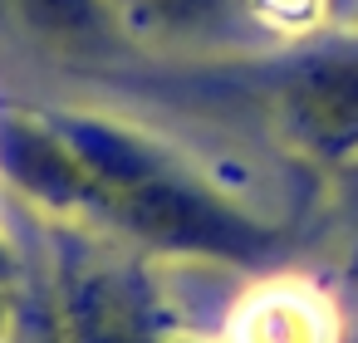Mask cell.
Listing matches in <instances>:
<instances>
[{
    "mask_svg": "<svg viewBox=\"0 0 358 343\" xmlns=\"http://www.w3.org/2000/svg\"><path fill=\"white\" fill-rule=\"evenodd\" d=\"M329 299L304 279H275L245 294L231 319V343H334Z\"/></svg>",
    "mask_w": 358,
    "mask_h": 343,
    "instance_id": "cell-1",
    "label": "cell"
},
{
    "mask_svg": "<svg viewBox=\"0 0 358 343\" xmlns=\"http://www.w3.org/2000/svg\"><path fill=\"white\" fill-rule=\"evenodd\" d=\"M0 15L40 35H103L113 6L108 0H0Z\"/></svg>",
    "mask_w": 358,
    "mask_h": 343,
    "instance_id": "cell-2",
    "label": "cell"
},
{
    "mask_svg": "<svg viewBox=\"0 0 358 343\" xmlns=\"http://www.w3.org/2000/svg\"><path fill=\"white\" fill-rule=\"evenodd\" d=\"M113 15H128L133 25H157V30H177V25H206L221 20L236 0H108ZM245 10V0H241Z\"/></svg>",
    "mask_w": 358,
    "mask_h": 343,
    "instance_id": "cell-3",
    "label": "cell"
},
{
    "mask_svg": "<svg viewBox=\"0 0 358 343\" xmlns=\"http://www.w3.org/2000/svg\"><path fill=\"white\" fill-rule=\"evenodd\" d=\"M245 15H255V20H260V25H270V30L299 35V30L319 25L324 0H245Z\"/></svg>",
    "mask_w": 358,
    "mask_h": 343,
    "instance_id": "cell-4",
    "label": "cell"
}]
</instances>
